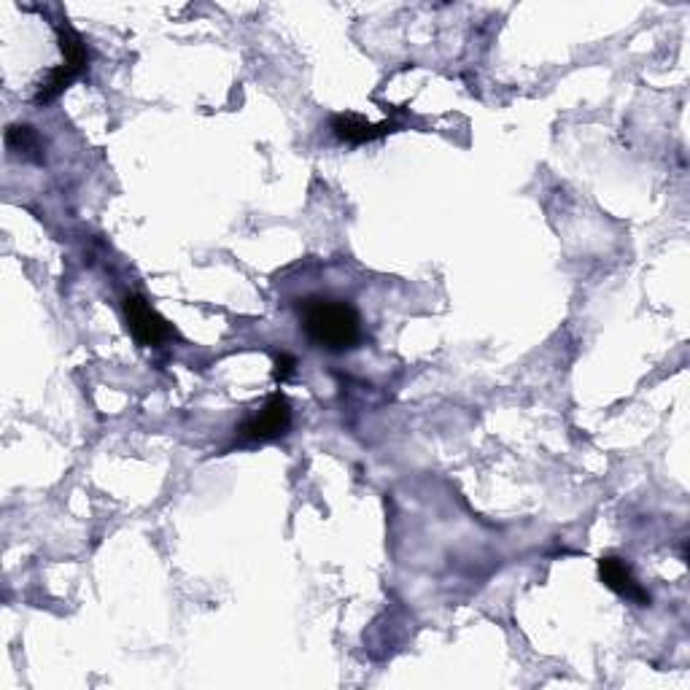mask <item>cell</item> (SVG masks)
<instances>
[{
	"mask_svg": "<svg viewBox=\"0 0 690 690\" xmlns=\"http://www.w3.org/2000/svg\"><path fill=\"white\" fill-rule=\"evenodd\" d=\"M57 41H60V52L65 54V65H71L73 71L84 73L89 68V52L84 38L79 36V30H73V25L60 22L57 25Z\"/></svg>",
	"mask_w": 690,
	"mask_h": 690,
	"instance_id": "8",
	"label": "cell"
},
{
	"mask_svg": "<svg viewBox=\"0 0 690 690\" xmlns=\"http://www.w3.org/2000/svg\"><path fill=\"white\" fill-rule=\"evenodd\" d=\"M292 426V407H289V399L284 394H275V397L267 399V405L259 410L257 416L248 418L240 434L246 440H254V443H270V440H278L284 437Z\"/></svg>",
	"mask_w": 690,
	"mask_h": 690,
	"instance_id": "2",
	"label": "cell"
},
{
	"mask_svg": "<svg viewBox=\"0 0 690 690\" xmlns=\"http://www.w3.org/2000/svg\"><path fill=\"white\" fill-rule=\"evenodd\" d=\"M124 319H127V327H130L133 337L141 345H160L170 337L168 321L162 319L141 294H127L124 297Z\"/></svg>",
	"mask_w": 690,
	"mask_h": 690,
	"instance_id": "3",
	"label": "cell"
},
{
	"mask_svg": "<svg viewBox=\"0 0 690 690\" xmlns=\"http://www.w3.org/2000/svg\"><path fill=\"white\" fill-rule=\"evenodd\" d=\"M294 370H297V359H294L292 354H278V356H275V370H273L275 381L286 383L294 375Z\"/></svg>",
	"mask_w": 690,
	"mask_h": 690,
	"instance_id": "9",
	"label": "cell"
},
{
	"mask_svg": "<svg viewBox=\"0 0 690 690\" xmlns=\"http://www.w3.org/2000/svg\"><path fill=\"white\" fill-rule=\"evenodd\" d=\"M79 76V71H73L71 65L62 62V65H57V68H52V71L46 73V79L38 84L36 95H33V103H36V106H49V103L60 98L62 92L71 87Z\"/></svg>",
	"mask_w": 690,
	"mask_h": 690,
	"instance_id": "7",
	"label": "cell"
},
{
	"mask_svg": "<svg viewBox=\"0 0 690 690\" xmlns=\"http://www.w3.org/2000/svg\"><path fill=\"white\" fill-rule=\"evenodd\" d=\"M391 130V124H372L359 114H337L332 119V133L337 141L343 143H370L375 138H381Z\"/></svg>",
	"mask_w": 690,
	"mask_h": 690,
	"instance_id": "5",
	"label": "cell"
},
{
	"mask_svg": "<svg viewBox=\"0 0 690 690\" xmlns=\"http://www.w3.org/2000/svg\"><path fill=\"white\" fill-rule=\"evenodd\" d=\"M6 146L25 160L44 162V141L30 124H11L6 130Z\"/></svg>",
	"mask_w": 690,
	"mask_h": 690,
	"instance_id": "6",
	"label": "cell"
},
{
	"mask_svg": "<svg viewBox=\"0 0 690 690\" xmlns=\"http://www.w3.org/2000/svg\"><path fill=\"white\" fill-rule=\"evenodd\" d=\"M302 327L308 337L327 351H351L362 340V321L351 302L308 297L300 305Z\"/></svg>",
	"mask_w": 690,
	"mask_h": 690,
	"instance_id": "1",
	"label": "cell"
},
{
	"mask_svg": "<svg viewBox=\"0 0 690 690\" xmlns=\"http://www.w3.org/2000/svg\"><path fill=\"white\" fill-rule=\"evenodd\" d=\"M599 577H602V583L607 585L610 591H615L618 596H623V599H631V602L642 604V607L650 604V596H647L645 588L637 583V577H634V572H631V567L623 558L604 556L602 561H599Z\"/></svg>",
	"mask_w": 690,
	"mask_h": 690,
	"instance_id": "4",
	"label": "cell"
}]
</instances>
